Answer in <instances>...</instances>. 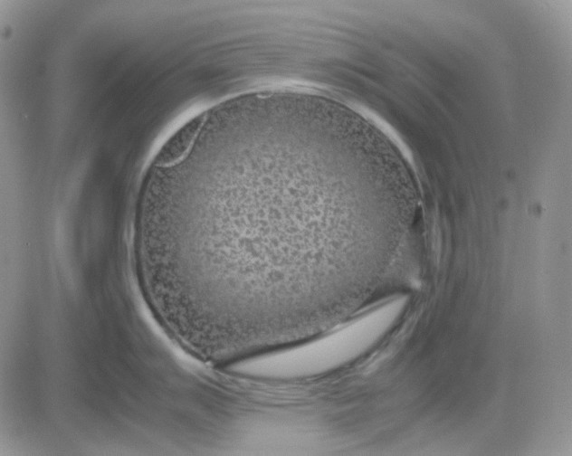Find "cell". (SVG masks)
<instances>
[{"instance_id":"7a4b0ae2","label":"cell","mask_w":572,"mask_h":456,"mask_svg":"<svg viewBox=\"0 0 572 456\" xmlns=\"http://www.w3.org/2000/svg\"><path fill=\"white\" fill-rule=\"evenodd\" d=\"M378 335L377 329L367 328L364 323L348 324L331 334L242 360L234 370L275 378L316 375L351 360L371 346Z\"/></svg>"},{"instance_id":"6da1fadb","label":"cell","mask_w":572,"mask_h":456,"mask_svg":"<svg viewBox=\"0 0 572 456\" xmlns=\"http://www.w3.org/2000/svg\"><path fill=\"white\" fill-rule=\"evenodd\" d=\"M399 207L389 161L346 105L298 90L230 99L155 171L136 239L163 296L220 347L317 334L361 301Z\"/></svg>"}]
</instances>
